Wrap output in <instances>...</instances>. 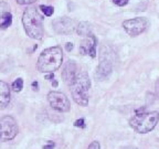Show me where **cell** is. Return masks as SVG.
<instances>
[{
    "instance_id": "1",
    "label": "cell",
    "mask_w": 159,
    "mask_h": 149,
    "mask_svg": "<svg viewBox=\"0 0 159 149\" xmlns=\"http://www.w3.org/2000/svg\"><path fill=\"white\" fill-rule=\"evenodd\" d=\"M63 61V53L60 46H53L40 54L38 59V70L41 73H54L62 64Z\"/></svg>"
},
{
    "instance_id": "2",
    "label": "cell",
    "mask_w": 159,
    "mask_h": 149,
    "mask_svg": "<svg viewBox=\"0 0 159 149\" xmlns=\"http://www.w3.org/2000/svg\"><path fill=\"white\" fill-rule=\"evenodd\" d=\"M43 18L34 7H29L24 10L22 16V23L27 34L32 39H42Z\"/></svg>"
},
{
    "instance_id": "3",
    "label": "cell",
    "mask_w": 159,
    "mask_h": 149,
    "mask_svg": "<svg viewBox=\"0 0 159 149\" xmlns=\"http://www.w3.org/2000/svg\"><path fill=\"white\" fill-rule=\"evenodd\" d=\"M159 120L158 112L145 113L144 110H138L129 120V125L135 132L139 134H146L153 130Z\"/></svg>"
},
{
    "instance_id": "4",
    "label": "cell",
    "mask_w": 159,
    "mask_h": 149,
    "mask_svg": "<svg viewBox=\"0 0 159 149\" xmlns=\"http://www.w3.org/2000/svg\"><path fill=\"white\" fill-rule=\"evenodd\" d=\"M91 86V81L88 78L87 73L80 72L76 74L74 82L71 85V93L72 97L74 102L81 106H86L88 104L87 91Z\"/></svg>"
},
{
    "instance_id": "5",
    "label": "cell",
    "mask_w": 159,
    "mask_h": 149,
    "mask_svg": "<svg viewBox=\"0 0 159 149\" xmlns=\"http://www.w3.org/2000/svg\"><path fill=\"white\" fill-rule=\"evenodd\" d=\"M18 134V125L11 116H5L0 119V140H11Z\"/></svg>"
},
{
    "instance_id": "6",
    "label": "cell",
    "mask_w": 159,
    "mask_h": 149,
    "mask_svg": "<svg viewBox=\"0 0 159 149\" xmlns=\"http://www.w3.org/2000/svg\"><path fill=\"white\" fill-rule=\"evenodd\" d=\"M113 70V63L110 58V53L105 52L104 46L101 49V56H100V64H98L96 72H95V78L98 81H104L105 78L110 76Z\"/></svg>"
},
{
    "instance_id": "7",
    "label": "cell",
    "mask_w": 159,
    "mask_h": 149,
    "mask_svg": "<svg viewBox=\"0 0 159 149\" xmlns=\"http://www.w3.org/2000/svg\"><path fill=\"white\" fill-rule=\"evenodd\" d=\"M149 26V20L146 18H135L123 22L124 29L130 36H137L143 33Z\"/></svg>"
},
{
    "instance_id": "8",
    "label": "cell",
    "mask_w": 159,
    "mask_h": 149,
    "mask_svg": "<svg viewBox=\"0 0 159 149\" xmlns=\"http://www.w3.org/2000/svg\"><path fill=\"white\" fill-rule=\"evenodd\" d=\"M48 100L53 109L61 112V113L68 112L71 108L68 98L61 92H50L48 95Z\"/></svg>"
},
{
    "instance_id": "9",
    "label": "cell",
    "mask_w": 159,
    "mask_h": 149,
    "mask_svg": "<svg viewBox=\"0 0 159 149\" xmlns=\"http://www.w3.org/2000/svg\"><path fill=\"white\" fill-rule=\"evenodd\" d=\"M53 29L55 30V32L59 34H71L76 30V21L68 17H62V18H58L53 21Z\"/></svg>"
},
{
    "instance_id": "10",
    "label": "cell",
    "mask_w": 159,
    "mask_h": 149,
    "mask_svg": "<svg viewBox=\"0 0 159 149\" xmlns=\"http://www.w3.org/2000/svg\"><path fill=\"white\" fill-rule=\"evenodd\" d=\"M12 23V14L10 6L7 2L0 1V30L7 29Z\"/></svg>"
},
{
    "instance_id": "11",
    "label": "cell",
    "mask_w": 159,
    "mask_h": 149,
    "mask_svg": "<svg viewBox=\"0 0 159 149\" xmlns=\"http://www.w3.org/2000/svg\"><path fill=\"white\" fill-rule=\"evenodd\" d=\"M80 52L82 54H90L92 58L96 56V38L93 34L86 36L80 46Z\"/></svg>"
},
{
    "instance_id": "12",
    "label": "cell",
    "mask_w": 159,
    "mask_h": 149,
    "mask_svg": "<svg viewBox=\"0 0 159 149\" xmlns=\"http://www.w3.org/2000/svg\"><path fill=\"white\" fill-rule=\"evenodd\" d=\"M76 74H78V72H76V64L73 61L68 62L66 65L64 66V68H63V71H62V78H63V81L68 86H71L72 83L74 82L75 78H76Z\"/></svg>"
},
{
    "instance_id": "13",
    "label": "cell",
    "mask_w": 159,
    "mask_h": 149,
    "mask_svg": "<svg viewBox=\"0 0 159 149\" xmlns=\"http://www.w3.org/2000/svg\"><path fill=\"white\" fill-rule=\"evenodd\" d=\"M10 102V88L6 82L0 81V109L8 106Z\"/></svg>"
},
{
    "instance_id": "14",
    "label": "cell",
    "mask_w": 159,
    "mask_h": 149,
    "mask_svg": "<svg viewBox=\"0 0 159 149\" xmlns=\"http://www.w3.org/2000/svg\"><path fill=\"white\" fill-rule=\"evenodd\" d=\"M76 32L81 36H88L92 34V28L87 22H81L76 27Z\"/></svg>"
},
{
    "instance_id": "15",
    "label": "cell",
    "mask_w": 159,
    "mask_h": 149,
    "mask_svg": "<svg viewBox=\"0 0 159 149\" xmlns=\"http://www.w3.org/2000/svg\"><path fill=\"white\" fill-rule=\"evenodd\" d=\"M23 88V80L22 78H17L12 83V90L14 92H20Z\"/></svg>"
},
{
    "instance_id": "16",
    "label": "cell",
    "mask_w": 159,
    "mask_h": 149,
    "mask_svg": "<svg viewBox=\"0 0 159 149\" xmlns=\"http://www.w3.org/2000/svg\"><path fill=\"white\" fill-rule=\"evenodd\" d=\"M40 9L42 10L43 13L48 17H51L53 14V7L50 6H40Z\"/></svg>"
},
{
    "instance_id": "17",
    "label": "cell",
    "mask_w": 159,
    "mask_h": 149,
    "mask_svg": "<svg viewBox=\"0 0 159 149\" xmlns=\"http://www.w3.org/2000/svg\"><path fill=\"white\" fill-rule=\"evenodd\" d=\"M74 126L75 127H81V128H84L85 127V122L83 118H80V119L75 120L74 122Z\"/></svg>"
},
{
    "instance_id": "18",
    "label": "cell",
    "mask_w": 159,
    "mask_h": 149,
    "mask_svg": "<svg viewBox=\"0 0 159 149\" xmlns=\"http://www.w3.org/2000/svg\"><path fill=\"white\" fill-rule=\"evenodd\" d=\"M128 1H129V0H113V2L119 7L126 6L127 3H128Z\"/></svg>"
},
{
    "instance_id": "19",
    "label": "cell",
    "mask_w": 159,
    "mask_h": 149,
    "mask_svg": "<svg viewBox=\"0 0 159 149\" xmlns=\"http://www.w3.org/2000/svg\"><path fill=\"white\" fill-rule=\"evenodd\" d=\"M19 5H31V3L36 2L37 0H16Z\"/></svg>"
},
{
    "instance_id": "20",
    "label": "cell",
    "mask_w": 159,
    "mask_h": 149,
    "mask_svg": "<svg viewBox=\"0 0 159 149\" xmlns=\"http://www.w3.org/2000/svg\"><path fill=\"white\" fill-rule=\"evenodd\" d=\"M100 148H101V146H100V143L98 141H92L87 149H100Z\"/></svg>"
},
{
    "instance_id": "21",
    "label": "cell",
    "mask_w": 159,
    "mask_h": 149,
    "mask_svg": "<svg viewBox=\"0 0 159 149\" xmlns=\"http://www.w3.org/2000/svg\"><path fill=\"white\" fill-rule=\"evenodd\" d=\"M54 148V144L50 143L49 145H46V146H43V149H53Z\"/></svg>"
},
{
    "instance_id": "22",
    "label": "cell",
    "mask_w": 159,
    "mask_h": 149,
    "mask_svg": "<svg viewBox=\"0 0 159 149\" xmlns=\"http://www.w3.org/2000/svg\"><path fill=\"white\" fill-rule=\"evenodd\" d=\"M65 48H66V50L68 51H71L72 49H73V43H66V46H65Z\"/></svg>"
},
{
    "instance_id": "23",
    "label": "cell",
    "mask_w": 159,
    "mask_h": 149,
    "mask_svg": "<svg viewBox=\"0 0 159 149\" xmlns=\"http://www.w3.org/2000/svg\"><path fill=\"white\" fill-rule=\"evenodd\" d=\"M54 78V73H49V75H46V80H52Z\"/></svg>"
},
{
    "instance_id": "24",
    "label": "cell",
    "mask_w": 159,
    "mask_h": 149,
    "mask_svg": "<svg viewBox=\"0 0 159 149\" xmlns=\"http://www.w3.org/2000/svg\"><path fill=\"white\" fill-rule=\"evenodd\" d=\"M156 93H157V96L159 97V80L156 83Z\"/></svg>"
},
{
    "instance_id": "25",
    "label": "cell",
    "mask_w": 159,
    "mask_h": 149,
    "mask_svg": "<svg viewBox=\"0 0 159 149\" xmlns=\"http://www.w3.org/2000/svg\"><path fill=\"white\" fill-rule=\"evenodd\" d=\"M32 87H33V90L38 91V82H33V83H32Z\"/></svg>"
},
{
    "instance_id": "26",
    "label": "cell",
    "mask_w": 159,
    "mask_h": 149,
    "mask_svg": "<svg viewBox=\"0 0 159 149\" xmlns=\"http://www.w3.org/2000/svg\"><path fill=\"white\" fill-rule=\"evenodd\" d=\"M124 149H137L136 147H134V146H127V147H125Z\"/></svg>"
},
{
    "instance_id": "27",
    "label": "cell",
    "mask_w": 159,
    "mask_h": 149,
    "mask_svg": "<svg viewBox=\"0 0 159 149\" xmlns=\"http://www.w3.org/2000/svg\"><path fill=\"white\" fill-rule=\"evenodd\" d=\"M52 85H53V86H58V82L54 81V82H53V83H52Z\"/></svg>"
}]
</instances>
